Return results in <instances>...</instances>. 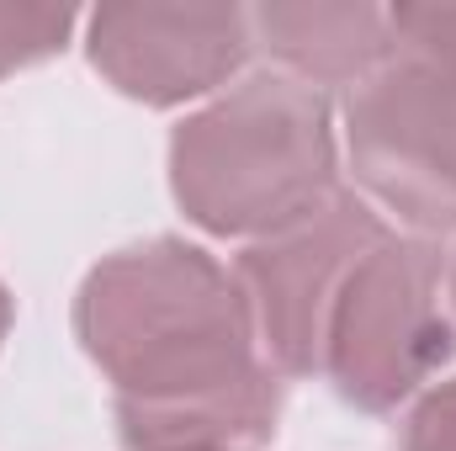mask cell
I'll use <instances>...</instances> for the list:
<instances>
[{
  "label": "cell",
  "instance_id": "5b68a950",
  "mask_svg": "<svg viewBox=\"0 0 456 451\" xmlns=\"http://www.w3.org/2000/svg\"><path fill=\"white\" fill-rule=\"evenodd\" d=\"M387 218L355 197L335 192L319 213L297 218L281 234H265L239 250L233 282L249 303L260 356L281 377H314L324 372V335L330 314L340 303L350 271L387 239Z\"/></svg>",
  "mask_w": 456,
  "mask_h": 451
},
{
  "label": "cell",
  "instance_id": "8fae6325",
  "mask_svg": "<svg viewBox=\"0 0 456 451\" xmlns=\"http://www.w3.org/2000/svg\"><path fill=\"white\" fill-rule=\"evenodd\" d=\"M11 319H16V303H11V292H5V282H0V345L11 335Z\"/></svg>",
  "mask_w": 456,
  "mask_h": 451
},
{
  "label": "cell",
  "instance_id": "4fadbf2b",
  "mask_svg": "<svg viewBox=\"0 0 456 451\" xmlns=\"http://www.w3.org/2000/svg\"><path fill=\"white\" fill-rule=\"evenodd\" d=\"M197 451H239V447H197Z\"/></svg>",
  "mask_w": 456,
  "mask_h": 451
},
{
  "label": "cell",
  "instance_id": "30bf717a",
  "mask_svg": "<svg viewBox=\"0 0 456 451\" xmlns=\"http://www.w3.org/2000/svg\"><path fill=\"white\" fill-rule=\"evenodd\" d=\"M398 451H456V377L414 398V409L398 430Z\"/></svg>",
  "mask_w": 456,
  "mask_h": 451
},
{
  "label": "cell",
  "instance_id": "277c9868",
  "mask_svg": "<svg viewBox=\"0 0 456 451\" xmlns=\"http://www.w3.org/2000/svg\"><path fill=\"white\" fill-rule=\"evenodd\" d=\"M361 197L419 239L456 228V64L393 59L345 102Z\"/></svg>",
  "mask_w": 456,
  "mask_h": 451
},
{
  "label": "cell",
  "instance_id": "52a82bcc",
  "mask_svg": "<svg viewBox=\"0 0 456 451\" xmlns=\"http://www.w3.org/2000/svg\"><path fill=\"white\" fill-rule=\"evenodd\" d=\"M249 43L297 86H366L398 59L382 5L366 0H271L249 11Z\"/></svg>",
  "mask_w": 456,
  "mask_h": 451
},
{
  "label": "cell",
  "instance_id": "ba28073f",
  "mask_svg": "<svg viewBox=\"0 0 456 451\" xmlns=\"http://www.w3.org/2000/svg\"><path fill=\"white\" fill-rule=\"evenodd\" d=\"M75 21L80 16L69 5H0V75L64 53Z\"/></svg>",
  "mask_w": 456,
  "mask_h": 451
},
{
  "label": "cell",
  "instance_id": "3957f363",
  "mask_svg": "<svg viewBox=\"0 0 456 451\" xmlns=\"http://www.w3.org/2000/svg\"><path fill=\"white\" fill-rule=\"evenodd\" d=\"M446 250L419 234H387L345 282L324 335V377L350 409L393 414L452 356Z\"/></svg>",
  "mask_w": 456,
  "mask_h": 451
},
{
  "label": "cell",
  "instance_id": "7c38bea8",
  "mask_svg": "<svg viewBox=\"0 0 456 451\" xmlns=\"http://www.w3.org/2000/svg\"><path fill=\"white\" fill-rule=\"evenodd\" d=\"M446 303H452V324H456V250L446 260Z\"/></svg>",
  "mask_w": 456,
  "mask_h": 451
},
{
  "label": "cell",
  "instance_id": "6da1fadb",
  "mask_svg": "<svg viewBox=\"0 0 456 451\" xmlns=\"http://www.w3.org/2000/svg\"><path fill=\"white\" fill-rule=\"evenodd\" d=\"M75 335L112 382L122 451H255L276 436L281 372L260 356L233 271L202 244L159 234L91 266Z\"/></svg>",
  "mask_w": 456,
  "mask_h": 451
},
{
  "label": "cell",
  "instance_id": "7a4b0ae2",
  "mask_svg": "<svg viewBox=\"0 0 456 451\" xmlns=\"http://www.w3.org/2000/svg\"><path fill=\"white\" fill-rule=\"evenodd\" d=\"M340 192V133L324 91L249 75L170 133V197L218 239H265Z\"/></svg>",
  "mask_w": 456,
  "mask_h": 451
},
{
  "label": "cell",
  "instance_id": "8992f818",
  "mask_svg": "<svg viewBox=\"0 0 456 451\" xmlns=\"http://www.w3.org/2000/svg\"><path fill=\"white\" fill-rule=\"evenodd\" d=\"M255 53L244 5H96L86 16V59L117 96L181 107L224 91Z\"/></svg>",
  "mask_w": 456,
  "mask_h": 451
},
{
  "label": "cell",
  "instance_id": "9c48e42d",
  "mask_svg": "<svg viewBox=\"0 0 456 451\" xmlns=\"http://www.w3.org/2000/svg\"><path fill=\"white\" fill-rule=\"evenodd\" d=\"M398 59H430V64H456V0H430V5H387Z\"/></svg>",
  "mask_w": 456,
  "mask_h": 451
}]
</instances>
